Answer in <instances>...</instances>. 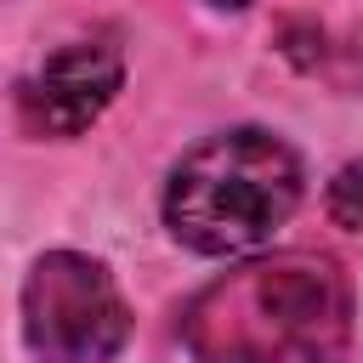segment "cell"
<instances>
[{"label":"cell","mask_w":363,"mask_h":363,"mask_svg":"<svg viewBox=\"0 0 363 363\" xmlns=\"http://www.w3.org/2000/svg\"><path fill=\"white\" fill-rule=\"evenodd\" d=\"M329 216L352 233H363V159H352L346 170H335L329 182Z\"/></svg>","instance_id":"obj_5"},{"label":"cell","mask_w":363,"mask_h":363,"mask_svg":"<svg viewBox=\"0 0 363 363\" xmlns=\"http://www.w3.org/2000/svg\"><path fill=\"white\" fill-rule=\"evenodd\" d=\"M125 62L113 45H62L34 79L17 85V113L34 136H79L102 119V108L119 96Z\"/></svg>","instance_id":"obj_4"},{"label":"cell","mask_w":363,"mask_h":363,"mask_svg":"<svg viewBox=\"0 0 363 363\" xmlns=\"http://www.w3.org/2000/svg\"><path fill=\"white\" fill-rule=\"evenodd\" d=\"M301 204V159L272 130H221L164 182V227L199 255H244Z\"/></svg>","instance_id":"obj_2"},{"label":"cell","mask_w":363,"mask_h":363,"mask_svg":"<svg viewBox=\"0 0 363 363\" xmlns=\"http://www.w3.org/2000/svg\"><path fill=\"white\" fill-rule=\"evenodd\" d=\"M199 363H323L346 340V284L323 255H272L216 278L182 318Z\"/></svg>","instance_id":"obj_1"},{"label":"cell","mask_w":363,"mask_h":363,"mask_svg":"<svg viewBox=\"0 0 363 363\" xmlns=\"http://www.w3.org/2000/svg\"><path fill=\"white\" fill-rule=\"evenodd\" d=\"M210 6H227V11H233V6H250V0H210Z\"/></svg>","instance_id":"obj_6"},{"label":"cell","mask_w":363,"mask_h":363,"mask_svg":"<svg viewBox=\"0 0 363 363\" xmlns=\"http://www.w3.org/2000/svg\"><path fill=\"white\" fill-rule=\"evenodd\" d=\"M130 335V312L102 261L51 250L23 278V340L40 363H108Z\"/></svg>","instance_id":"obj_3"}]
</instances>
